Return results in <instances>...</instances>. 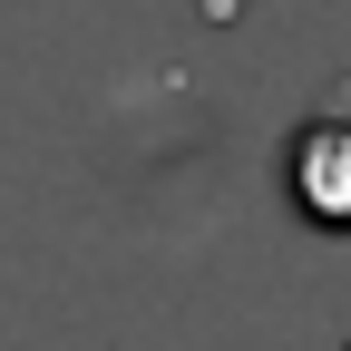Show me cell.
I'll use <instances>...</instances> for the list:
<instances>
[{"label":"cell","mask_w":351,"mask_h":351,"mask_svg":"<svg viewBox=\"0 0 351 351\" xmlns=\"http://www.w3.org/2000/svg\"><path fill=\"white\" fill-rule=\"evenodd\" d=\"M283 186H293V215L322 234H351V117H313L302 137L283 147Z\"/></svg>","instance_id":"obj_1"}]
</instances>
